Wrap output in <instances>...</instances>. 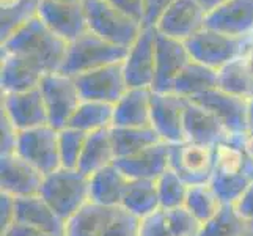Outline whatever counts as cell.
<instances>
[{
    "mask_svg": "<svg viewBox=\"0 0 253 236\" xmlns=\"http://www.w3.org/2000/svg\"><path fill=\"white\" fill-rule=\"evenodd\" d=\"M68 43L57 37L38 16L22 24L2 41V54H14L29 60L44 74L60 71Z\"/></svg>",
    "mask_w": 253,
    "mask_h": 236,
    "instance_id": "cell-1",
    "label": "cell"
},
{
    "mask_svg": "<svg viewBox=\"0 0 253 236\" xmlns=\"http://www.w3.org/2000/svg\"><path fill=\"white\" fill-rule=\"evenodd\" d=\"M38 195L63 221H68L90 202V177L77 169L62 167L46 175Z\"/></svg>",
    "mask_w": 253,
    "mask_h": 236,
    "instance_id": "cell-2",
    "label": "cell"
},
{
    "mask_svg": "<svg viewBox=\"0 0 253 236\" xmlns=\"http://www.w3.org/2000/svg\"><path fill=\"white\" fill-rule=\"evenodd\" d=\"M127 49L106 41L104 38L86 30L79 38L68 43L65 62L60 73L76 77L112 63L125 62Z\"/></svg>",
    "mask_w": 253,
    "mask_h": 236,
    "instance_id": "cell-3",
    "label": "cell"
},
{
    "mask_svg": "<svg viewBox=\"0 0 253 236\" xmlns=\"http://www.w3.org/2000/svg\"><path fill=\"white\" fill-rule=\"evenodd\" d=\"M84 10L88 30L121 47L129 49L143 29L142 24L106 0H84Z\"/></svg>",
    "mask_w": 253,
    "mask_h": 236,
    "instance_id": "cell-4",
    "label": "cell"
},
{
    "mask_svg": "<svg viewBox=\"0 0 253 236\" xmlns=\"http://www.w3.org/2000/svg\"><path fill=\"white\" fill-rule=\"evenodd\" d=\"M40 90L47 109L49 125L57 131L65 129L82 102L74 77L60 71L44 74Z\"/></svg>",
    "mask_w": 253,
    "mask_h": 236,
    "instance_id": "cell-5",
    "label": "cell"
},
{
    "mask_svg": "<svg viewBox=\"0 0 253 236\" xmlns=\"http://www.w3.org/2000/svg\"><path fill=\"white\" fill-rule=\"evenodd\" d=\"M250 38L230 37L205 27L184 43L192 60L219 71L226 63L241 57Z\"/></svg>",
    "mask_w": 253,
    "mask_h": 236,
    "instance_id": "cell-6",
    "label": "cell"
},
{
    "mask_svg": "<svg viewBox=\"0 0 253 236\" xmlns=\"http://www.w3.org/2000/svg\"><path fill=\"white\" fill-rule=\"evenodd\" d=\"M14 153L38 169L44 177L62 169L58 131L50 125L19 131Z\"/></svg>",
    "mask_w": 253,
    "mask_h": 236,
    "instance_id": "cell-7",
    "label": "cell"
},
{
    "mask_svg": "<svg viewBox=\"0 0 253 236\" xmlns=\"http://www.w3.org/2000/svg\"><path fill=\"white\" fill-rule=\"evenodd\" d=\"M82 101H99L115 104L129 89L123 62L112 63L74 77Z\"/></svg>",
    "mask_w": 253,
    "mask_h": 236,
    "instance_id": "cell-8",
    "label": "cell"
},
{
    "mask_svg": "<svg viewBox=\"0 0 253 236\" xmlns=\"http://www.w3.org/2000/svg\"><path fill=\"white\" fill-rule=\"evenodd\" d=\"M156 47L158 30L156 27H143L134 45L127 49L123 62L129 89H151L156 74Z\"/></svg>",
    "mask_w": 253,
    "mask_h": 236,
    "instance_id": "cell-9",
    "label": "cell"
},
{
    "mask_svg": "<svg viewBox=\"0 0 253 236\" xmlns=\"http://www.w3.org/2000/svg\"><path fill=\"white\" fill-rule=\"evenodd\" d=\"M170 169L189 186L206 185L214 173V146L190 142L170 145Z\"/></svg>",
    "mask_w": 253,
    "mask_h": 236,
    "instance_id": "cell-10",
    "label": "cell"
},
{
    "mask_svg": "<svg viewBox=\"0 0 253 236\" xmlns=\"http://www.w3.org/2000/svg\"><path fill=\"white\" fill-rule=\"evenodd\" d=\"M187 99L176 93H156L151 96V126L165 143H181L184 139V112Z\"/></svg>",
    "mask_w": 253,
    "mask_h": 236,
    "instance_id": "cell-11",
    "label": "cell"
},
{
    "mask_svg": "<svg viewBox=\"0 0 253 236\" xmlns=\"http://www.w3.org/2000/svg\"><path fill=\"white\" fill-rule=\"evenodd\" d=\"M190 60L192 58L184 41L170 38L158 32L156 74L151 90L156 93H173L174 81Z\"/></svg>",
    "mask_w": 253,
    "mask_h": 236,
    "instance_id": "cell-12",
    "label": "cell"
},
{
    "mask_svg": "<svg viewBox=\"0 0 253 236\" xmlns=\"http://www.w3.org/2000/svg\"><path fill=\"white\" fill-rule=\"evenodd\" d=\"M206 14L197 0H174L156 24V30L170 38L187 41L205 29Z\"/></svg>",
    "mask_w": 253,
    "mask_h": 236,
    "instance_id": "cell-13",
    "label": "cell"
},
{
    "mask_svg": "<svg viewBox=\"0 0 253 236\" xmlns=\"http://www.w3.org/2000/svg\"><path fill=\"white\" fill-rule=\"evenodd\" d=\"M44 175L19 154L0 156V186L2 192L14 198L38 195Z\"/></svg>",
    "mask_w": 253,
    "mask_h": 236,
    "instance_id": "cell-14",
    "label": "cell"
},
{
    "mask_svg": "<svg viewBox=\"0 0 253 236\" xmlns=\"http://www.w3.org/2000/svg\"><path fill=\"white\" fill-rule=\"evenodd\" d=\"M192 101L211 110L230 134L249 133V99L214 89Z\"/></svg>",
    "mask_w": 253,
    "mask_h": 236,
    "instance_id": "cell-15",
    "label": "cell"
},
{
    "mask_svg": "<svg viewBox=\"0 0 253 236\" xmlns=\"http://www.w3.org/2000/svg\"><path fill=\"white\" fill-rule=\"evenodd\" d=\"M2 113L17 131L49 125L47 109L40 87L29 92L3 94Z\"/></svg>",
    "mask_w": 253,
    "mask_h": 236,
    "instance_id": "cell-16",
    "label": "cell"
},
{
    "mask_svg": "<svg viewBox=\"0 0 253 236\" xmlns=\"http://www.w3.org/2000/svg\"><path fill=\"white\" fill-rule=\"evenodd\" d=\"M38 17L57 37L71 43L88 30L84 3H63L41 0Z\"/></svg>",
    "mask_w": 253,
    "mask_h": 236,
    "instance_id": "cell-17",
    "label": "cell"
},
{
    "mask_svg": "<svg viewBox=\"0 0 253 236\" xmlns=\"http://www.w3.org/2000/svg\"><path fill=\"white\" fill-rule=\"evenodd\" d=\"M205 27L236 38L253 37V0H226L206 14Z\"/></svg>",
    "mask_w": 253,
    "mask_h": 236,
    "instance_id": "cell-18",
    "label": "cell"
},
{
    "mask_svg": "<svg viewBox=\"0 0 253 236\" xmlns=\"http://www.w3.org/2000/svg\"><path fill=\"white\" fill-rule=\"evenodd\" d=\"M113 165L130 180H158L170 169V143L161 142L132 156L118 157Z\"/></svg>",
    "mask_w": 253,
    "mask_h": 236,
    "instance_id": "cell-19",
    "label": "cell"
},
{
    "mask_svg": "<svg viewBox=\"0 0 253 236\" xmlns=\"http://www.w3.org/2000/svg\"><path fill=\"white\" fill-rule=\"evenodd\" d=\"M230 133L225 129L211 110L200 106L198 102L187 99L184 112V139L186 142L215 146Z\"/></svg>",
    "mask_w": 253,
    "mask_h": 236,
    "instance_id": "cell-20",
    "label": "cell"
},
{
    "mask_svg": "<svg viewBox=\"0 0 253 236\" xmlns=\"http://www.w3.org/2000/svg\"><path fill=\"white\" fill-rule=\"evenodd\" d=\"M14 224L35 227L55 236H65L66 227V221H63L40 195L16 198Z\"/></svg>",
    "mask_w": 253,
    "mask_h": 236,
    "instance_id": "cell-21",
    "label": "cell"
},
{
    "mask_svg": "<svg viewBox=\"0 0 253 236\" xmlns=\"http://www.w3.org/2000/svg\"><path fill=\"white\" fill-rule=\"evenodd\" d=\"M151 89H127L115 104L112 126H151Z\"/></svg>",
    "mask_w": 253,
    "mask_h": 236,
    "instance_id": "cell-22",
    "label": "cell"
},
{
    "mask_svg": "<svg viewBox=\"0 0 253 236\" xmlns=\"http://www.w3.org/2000/svg\"><path fill=\"white\" fill-rule=\"evenodd\" d=\"M42 76L44 73L29 60L14 54H2L0 85L3 94L38 89Z\"/></svg>",
    "mask_w": 253,
    "mask_h": 236,
    "instance_id": "cell-23",
    "label": "cell"
},
{
    "mask_svg": "<svg viewBox=\"0 0 253 236\" xmlns=\"http://www.w3.org/2000/svg\"><path fill=\"white\" fill-rule=\"evenodd\" d=\"M118 209L90 200L66 221L65 236H102L117 217Z\"/></svg>",
    "mask_w": 253,
    "mask_h": 236,
    "instance_id": "cell-24",
    "label": "cell"
},
{
    "mask_svg": "<svg viewBox=\"0 0 253 236\" xmlns=\"http://www.w3.org/2000/svg\"><path fill=\"white\" fill-rule=\"evenodd\" d=\"M129 180L115 165H107L90 177V200L109 208H120Z\"/></svg>",
    "mask_w": 253,
    "mask_h": 236,
    "instance_id": "cell-25",
    "label": "cell"
},
{
    "mask_svg": "<svg viewBox=\"0 0 253 236\" xmlns=\"http://www.w3.org/2000/svg\"><path fill=\"white\" fill-rule=\"evenodd\" d=\"M219 87V73L195 60H190L174 81L173 93L186 99H194Z\"/></svg>",
    "mask_w": 253,
    "mask_h": 236,
    "instance_id": "cell-26",
    "label": "cell"
},
{
    "mask_svg": "<svg viewBox=\"0 0 253 236\" xmlns=\"http://www.w3.org/2000/svg\"><path fill=\"white\" fill-rule=\"evenodd\" d=\"M115 162V151H113L110 128L101 129L86 136V142L82 150L77 170L81 173L91 177L98 170L112 165Z\"/></svg>",
    "mask_w": 253,
    "mask_h": 236,
    "instance_id": "cell-27",
    "label": "cell"
},
{
    "mask_svg": "<svg viewBox=\"0 0 253 236\" xmlns=\"http://www.w3.org/2000/svg\"><path fill=\"white\" fill-rule=\"evenodd\" d=\"M110 137L113 151H115V159L118 157L132 156L135 153H140L150 146H154L162 142L161 136L156 133L153 126L143 128H110Z\"/></svg>",
    "mask_w": 253,
    "mask_h": 236,
    "instance_id": "cell-28",
    "label": "cell"
},
{
    "mask_svg": "<svg viewBox=\"0 0 253 236\" xmlns=\"http://www.w3.org/2000/svg\"><path fill=\"white\" fill-rule=\"evenodd\" d=\"M132 216L143 219L161 208L158 186L154 180H130L125 190L121 206Z\"/></svg>",
    "mask_w": 253,
    "mask_h": 236,
    "instance_id": "cell-29",
    "label": "cell"
},
{
    "mask_svg": "<svg viewBox=\"0 0 253 236\" xmlns=\"http://www.w3.org/2000/svg\"><path fill=\"white\" fill-rule=\"evenodd\" d=\"M115 106L99 101H82L68 126L79 129L82 133L91 134L101 129H109L113 125Z\"/></svg>",
    "mask_w": 253,
    "mask_h": 236,
    "instance_id": "cell-30",
    "label": "cell"
},
{
    "mask_svg": "<svg viewBox=\"0 0 253 236\" xmlns=\"http://www.w3.org/2000/svg\"><path fill=\"white\" fill-rule=\"evenodd\" d=\"M217 73H219V87L217 89L246 99L253 98V74L241 57L226 63Z\"/></svg>",
    "mask_w": 253,
    "mask_h": 236,
    "instance_id": "cell-31",
    "label": "cell"
},
{
    "mask_svg": "<svg viewBox=\"0 0 253 236\" xmlns=\"http://www.w3.org/2000/svg\"><path fill=\"white\" fill-rule=\"evenodd\" d=\"M184 206L200 224H205L220 211L223 203L212 186L206 183V185L189 186Z\"/></svg>",
    "mask_w": 253,
    "mask_h": 236,
    "instance_id": "cell-32",
    "label": "cell"
},
{
    "mask_svg": "<svg viewBox=\"0 0 253 236\" xmlns=\"http://www.w3.org/2000/svg\"><path fill=\"white\" fill-rule=\"evenodd\" d=\"M249 224L242 219L233 205H223L212 219L202 224L195 236H246Z\"/></svg>",
    "mask_w": 253,
    "mask_h": 236,
    "instance_id": "cell-33",
    "label": "cell"
},
{
    "mask_svg": "<svg viewBox=\"0 0 253 236\" xmlns=\"http://www.w3.org/2000/svg\"><path fill=\"white\" fill-rule=\"evenodd\" d=\"M41 0H2V41L22 24L38 16Z\"/></svg>",
    "mask_w": 253,
    "mask_h": 236,
    "instance_id": "cell-34",
    "label": "cell"
},
{
    "mask_svg": "<svg viewBox=\"0 0 253 236\" xmlns=\"http://www.w3.org/2000/svg\"><path fill=\"white\" fill-rule=\"evenodd\" d=\"M159 195V205L162 209L181 208L186 203L189 185L173 169H167L156 180Z\"/></svg>",
    "mask_w": 253,
    "mask_h": 236,
    "instance_id": "cell-35",
    "label": "cell"
},
{
    "mask_svg": "<svg viewBox=\"0 0 253 236\" xmlns=\"http://www.w3.org/2000/svg\"><path fill=\"white\" fill-rule=\"evenodd\" d=\"M86 133L79 129L66 126L58 131V145H60V159L63 169H77L82 150L86 142Z\"/></svg>",
    "mask_w": 253,
    "mask_h": 236,
    "instance_id": "cell-36",
    "label": "cell"
},
{
    "mask_svg": "<svg viewBox=\"0 0 253 236\" xmlns=\"http://www.w3.org/2000/svg\"><path fill=\"white\" fill-rule=\"evenodd\" d=\"M137 236H178V233L174 232L167 211L159 208L158 211L140 219Z\"/></svg>",
    "mask_w": 253,
    "mask_h": 236,
    "instance_id": "cell-37",
    "label": "cell"
},
{
    "mask_svg": "<svg viewBox=\"0 0 253 236\" xmlns=\"http://www.w3.org/2000/svg\"><path fill=\"white\" fill-rule=\"evenodd\" d=\"M138 224H140L138 217L127 213L126 209L120 208L117 217L113 219V222L109 225V229L102 236H137Z\"/></svg>",
    "mask_w": 253,
    "mask_h": 236,
    "instance_id": "cell-38",
    "label": "cell"
},
{
    "mask_svg": "<svg viewBox=\"0 0 253 236\" xmlns=\"http://www.w3.org/2000/svg\"><path fill=\"white\" fill-rule=\"evenodd\" d=\"M110 5L118 8L134 21L143 25L145 21V0H106Z\"/></svg>",
    "mask_w": 253,
    "mask_h": 236,
    "instance_id": "cell-39",
    "label": "cell"
},
{
    "mask_svg": "<svg viewBox=\"0 0 253 236\" xmlns=\"http://www.w3.org/2000/svg\"><path fill=\"white\" fill-rule=\"evenodd\" d=\"M174 0H145V21L143 27H156L165 10Z\"/></svg>",
    "mask_w": 253,
    "mask_h": 236,
    "instance_id": "cell-40",
    "label": "cell"
},
{
    "mask_svg": "<svg viewBox=\"0 0 253 236\" xmlns=\"http://www.w3.org/2000/svg\"><path fill=\"white\" fill-rule=\"evenodd\" d=\"M17 131L2 113V148H0V156L2 154H11L16 151V143H17Z\"/></svg>",
    "mask_w": 253,
    "mask_h": 236,
    "instance_id": "cell-41",
    "label": "cell"
},
{
    "mask_svg": "<svg viewBox=\"0 0 253 236\" xmlns=\"http://www.w3.org/2000/svg\"><path fill=\"white\" fill-rule=\"evenodd\" d=\"M233 206L247 224L253 222V183L242 192V195L236 200V203Z\"/></svg>",
    "mask_w": 253,
    "mask_h": 236,
    "instance_id": "cell-42",
    "label": "cell"
},
{
    "mask_svg": "<svg viewBox=\"0 0 253 236\" xmlns=\"http://www.w3.org/2000/svg\"><path fill=\"white\" fill-rule=\"evenodd\" d=\"M14 203L16 198L2 192L0 194V208H2V235L14 224Z\"/></svg>",
    "mask_w": 253,
    "mask_h": 236,
    "instance_id": "cell-43",
    "label": "cell"
},
{
    "mask_svg": "<svg viewBox=\"0 0 253 236\" xmlns=\"http://www.w3.org/2000/svg\"><path fill=\"white\" fill-rule=\"evenodd\" d=\"M2 236H55L52 233H47L44 230L35 229V227L22 225V224H13Z\"/></svg>",
    "mask_w": 253,
    "mask_h": 236,
    "instance_id": "cell-44",
    "label": "cell"
},
{
    "mask_svg": "<svg viewBox=\"0 0 253 236\" xmlns=\"http://www.w3.org/2000/svg\"><path fill=\"white\" fill-rule=\"evenodd\" d=\"M197 2L203 6V10L206 13H211L212 10H215L217 6H220L222 3H225L226 0H197Z\"/></svg>",
    "mask_w": 253,
    "mask_h": 236,
    "instance_id": "cell-45",
    "label": "cell"
},
{
    "mask_svg": "<svg viewBox=\"0 0 253 236\" xmlns=\"http://www.w3.org/2000/svg\"><path fill=\"white\" fill-rule=\"evenodd\" d=\"M244 148H246L247 154L253 159V134L247 133L246 136H244Z\"/></svg>",
    "mask_w": 253,
    "mask_h": 236,
    "instance_id": "cell-46",
    "label": "cell"
},
{
    "mask_svg": "<svg viewBox=\"0 0 253 236\" xmlns=\"http://www.w3.org/2000/svg\"><path fill=\"white\" fill-rule=\"evenodd\" d=\"M249 133L253 134V98L249 99Z\"/></svg>",
    "mask_w": 253,
    "mask_h": 236,
    "instance_id": "cell-47",
    "label": "cell"
},
{
    "mask_svg": "<svg viewBox=\"0 0 253 236\" xmlns=\"http://www.w3.org/2000/svg\"><path fill=\"white\" fill-rule=\"evenodd\" d=\"M55 2H63V3H84V0H55Z\"/></svg>",
    "mask_w": 253,
    "mask_h": 236,
    "instance_id": "cell-48",
    "label": "cell"
}]
</instances>
